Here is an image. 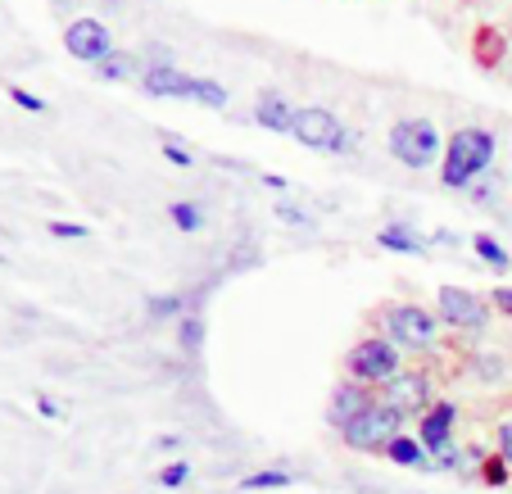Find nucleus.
I'll list each match as a JSON object with an SVG mask.
<instances>
[{
  "label": "nucleus",
  "instance_id": "obj_10",
  "mask_svg": "<svg viewBox=\"0 0 512 494\" xmlns=\"http://www.w3.org/2000/svg\"><path fill=\"white\" fill-rule=\"evenodd\" d=\"M454 422H458V404H449V399H440V404L426 408V417H417V440H422L426 458H440L449 454L454 445Z\"/></svg>",
  "mask_w": 512,
  "mask_h": 494
},
{
  "label": "nucleus",
  "instance_id": "obj_33",
  "mask_svg": "<svg viewBox=\"0 0 512 494\" xmlns=\"http://www.w3.org/2000/svg\"><path fill=\"white\" fill-rule=\"evenodd\" d=\"M182 445H186L182 436H159V440H155V449H159V454H182Z\"/></svg>",
  "mask_w": 512,
  "mask_h": 494
},
{
  "label": "nucleus",
  "instance_id": "obj_7",
  "mask_svg": "<svg viewBox=\"0 0 512 494\" xmlns=\"http://www.w3.org/2000/svg\"><path fill=\"white\" fill-rule=\"evenodd\" d=\"M435 313H440V322H449V327H458V331H476V336L490 327L485 300L463 291V286H440V291H435Z\"/></svg>",
  "mask_w": 512,
  "mask_h": 494
},
{
  "label": "nucleus",
  "instance_id": "obj_15",
  "mask_svg": "<svg viewBox=\"0 0 512 494\" xmlns=\"http://www.w3.org/2000/svg\"><path fill=\"white\" fill-rule=\"evenodd\" d=\"M377 245H381V250H390V254H413V259H422V254H426V241L408 223H386L377 232Z\"/></svg>",
  "mask_w": 512,
  "mask_h": 494
},
{
  "label": "nucleus",
  "instance_id": "obj_24",
  "mask_svg": "<svg viewBox=\"0 0 512 494\" xmlns=\"http://www.w3.org/2000/svg\"><path fill=\"white\" fill-rule=\"evenodd\" d=\"M277 223H286V227H300V232H313V227H318V218H313V214H304L300 204L277 200Z\"/></svg>",
  "mask_w": 512,
  "mask_h": 494
},
{
  "label": "nucleus",
  "instance_id": "obj_25",
  "mask_svg": "<svg viewBox=\"0 0 512 494\" xmlns=\"http://www.w3.org/2000/svg\"><path fill=\"white\" fill-rule=\"evenodd\" d=\"M476 476H481V481H485V485H494V490H499V485H508L512 467H508V463H503V458H499V454H490V458H485V463H481V467H476Z\"/></svg>",
  "mask_w": 512,
  "mask_h": 494
},
{
  "label": "nucleus",
  "instance_id": "obj_6",
  "mask_svg": "<svg viewBox=\"0 0 512 494\" xmlns=\"http://www.w3.org/2000/svg\"><path fill=\"white\" fill-rule=\"evenodd\" d=\"M345 372H349V381H358V386L381 390L404 372V363H399V349L390 345L386 336H368V340H358V345L349 349Z\"/></svg>",
  "mask_w": 512,
  "mask_h": 494
},
{
  "label": "nucleus",
  "instance_id": "obj_16",
  "mask_svg": "<svg viewBox=\"0 0 512 494\" xmlns=\"http://www.w3.org/2000/svg\"><path fill=\"white\" fill-rule=\"evenodd\" d=\"M386 458L395 467H417V472H431V458H426V449H422V440H417V436H399L395 445L386 449Z\"/></svg>",
  "mask_w": 512,
  "mask_h": 494
},
{
  "label": "nucleus",
  "instance_id": "obj_3",
  "mask_svg": "<svg viewBox=\"0 0 512 494\" xmlns=\"http://www.w3.org/2000/svg\"><path fill=\"white\" fill-rule=\"evenodd\" d=\"M390 155L404 168L422 173L435 159H445V136H440V127H435L431 118H399V123L390 127Z\"/></svg>",
  "mask_w": 512,
  "mask_h": 494
},
{
  "label": "nucleus",
  "instance_id": "obj_1",
  "mask_svg": "<svg viewBox=\"0 0 512 494\" xmlns=\"http://www.w3.org/2000/svg\"><path fill=\"white\" fill-rule=\"evenodd\" d=\"M494 164V132L490 127H458L445 141V159H440V186L445 191H463L476 186Z\"/></svg>",
  "mask_w": 512,
  "mask_h": 494
},
{
  "label": "nucleus",
  "instance_id": "obj_36",
  "mask_svg": "<svg viewBox=\"0 0 512 494\" xmlns=\"http://www.w3.org/2000/svg\"><path fill=\"white\" fill-rule=\"evenodd\" d=\"M50 5H55V10H73V0H50Z\"/></svg>",
  "mask_w": 512,
  "mask_h": 494
},
{
  "label": "nucleus",
  "instance_id": "obj_14",
  "mask_svg": "<svg viewBox=\"0 0 512 494\" xmlns=\"http://www.w3.org/2000/svg\"><path fill=\"white\" fill-rule=\"evenodd\" d=\"M96 78L100 82H141L145 78V59L136 50H114L96 64Z\"/></svg>",
  "mask_w": 512,
  "mask_h": 494
},
{
  "label": "nucleus",
  "instance_id": "obj_31",
  "mask_svg": "<svg viewBox=\"0 0 512 494\" xmlns=\"http://www.w3.org/2000/svg\"><path fill=\"white\" fill-rule=\"evenodd\" d=\"M37 413H41V417H50V422H59V417H64V408H59L50 395H37Z\"/></svg>",
  "mask_w": 512,
  "mask_h": 494
},
{
  "label": "nucleus",
  "instance_id": "obj_12",
  "mask_svg": "<svg viewBox=\"0 0 512 494\" xmlns=\"http://www.w3.org/2000/svg\"><path fill=\"white\" fill-rule=\"evenodd\" d=\"M191 87H195V78L182 73V68H173V64L145 68V78H141V91L145 96H155V100H191Z\"/></svg>",
  "mask_w": 512,
  "mask_h": 494
},
{
  "label": "nucleus",
  "instance_id": "obj_2",
  "mask_svg": "<svg viewBox=\"0 0 512 494\" xmlns=\"http://www.w3.org/2000/svg\"><path fill=\"white\" fill-rule=\"evenodd\" d=\"M290 136L309 150H322V155H349L358 146V132H349L345 118L331 114L322 105H304L295 109V123H290Z\"/></svg>",
  "mask_w": 512,
  "mask_h": 494
},
{
  "label": "nucleus",
  "instance_id": "obj_8",
  "mask_svg": "<svg viewBox=\"0 0 512 494\" xmlns=\"http://www.w3.org/2000/svg\"><path fill=\"white\" fill-rule=\"evenodd\" d=\"M377 399L386 408H395L399 417H426V408H431V377L426 372H399L390 386L377 390Z\"/></svg>",
  "mask_w": 512,
  "mask_h": 494
},
{
  "label": "nucleus",
  "instance_id": "obj_34",
  "mask_svg": "<svg viewBox=\"0 0 512 494\" xmlns=\"http://www.w3.org/2000/svg\"><path fill=\"white\" fill-rule=\"evenodd\" d=\"M472 200L476 204H494V182H476L472 186Z\"/></svg>",
  "mask_w": 512,
  "mask_h": 494
},
{
  "label": "nucleus",
  "instance_id": "obj_11",
  "mask_svg": "<svg viewBox=\"0 0 512 494\" xmlns=\"http://www.w3.org/2000/svg\"><path fill=\"white\" fill-rule=\"evenodd\" d=\"M377 404V390H368V386H358V381H340L336 390H331V404H327V422L336 431H345L349 422H354L358 413H363V408H372Z\"/></svg>",
  "mask_w": 512,
  "mask_h": 494
},
{
  "label": "nucleus",
  "instance_id": "obj_19",
  "mask_svg": "<svg viewBox=\"0 0 512 494\" xmlns=\"http://www.w3.org/2000/svg\"><path fill=\"white\" fill-rule=\"evenodd\" d=\"M168 218H173L177 232H200L204 227V209L195 200H173L168 204Z\"/></svg>",
  "mask_w": 512,
  "mask_h": 494
},
{
  "label": "nucleus",
  "instance_id": "obj_32",
  "mask_svg": "<svg viewBox=\"0 0 512 494\" xmlns=\"http://www.w3.org/2000/svg\"><path fill=\"white\" fill-rule=\"evenodd\" d=\"M490 300H494V309L508 313V318H512V286H499V291H494Z\"/></svg>",
  "mask_w": 512,
  "mask_h": 494
},
{
  "label": "nucleus",
  "instance_id": "obj_26",
  "mask_svg": "<svg viewBox=\"0 0 512 494\" xmlns=\"http://www.w3.org/2000/svg\"><path fill=\"white\" fill-rule=\"evenodd\" d=\"M46 232L55 236V241H87L91 227H82V223H64V218H55V223H46Z\"/></svg>",
  "mask_w": 512,
  "mask_h": 494
},
{
  "label": "nucleus",
  "instance_id": "obj_27",
  "mask_svg": "<svg viewBox=\"0 0 512 494\" xmlns=\"http://www.w3.org/2000/svg\"><path fill=\"white\" fill-rule=\"evenodd\" d=\"M186 481H191V463H186V458L182 463H168L164 472H159V485H164V490H182Z\"/></svg>",
  "mask_w": 512,
  "mask_h": 494
},
{
  "label": "nucleus",
  "instance_id": "obj_13",
  "mask_svg": "<svg viewBox=\"0 0 512 494\" xmlns=\"http://www.w3.org/2000/svg\"><path fill=\"white\" fill-rule=\"evenodd\" d=\"M254 123L263 127V132H277V136H290V123H295V109H290V100L281 96V91H263L259 105H254Z\"/></svg>",
  "mask_w": 512,
  "mask_h": 494
},
{
  "label": "nucleus",
  "instance_id": "obj_20",
  "mask_svg": "<svg viewBox=\"0 0 512 494\" xmlns=\"http://www.w3.org/2000/svg\"><path fill=\"white\" fill-rule=\"evenodd\" d=\"M295 476L290 472H281V467H263V472H250L236 490H245V494H254V490H281V485H290Z\"/></svg>",
  "mask_w": 512,
  "mask_h": 494
},
{
  "label": "nucleus",
  "instance_id": "obj_23",
  "mask_svg": "<svg viewBox=\"0 0 512 494\" xmlns=\"http://www.w3.org/2000/svg\"><path fill=\"white\" fill-rule=\"evenodd\" d=\"M177 331H182V336H177V345H182L186 354H200V345H204V318H200V313H186Z\"/></svg>",
  "mask_w": 512,
  "mask_h": 494
},
{
  "label": "nucleus",
  "instance_id": "obj_18",
  "mask_svg": "<svg viewBox=\"0 0 512 494\" xmlns=\"http://www.w3.org/2000/svg\"><path fill=\"white\" fill-rule=\"evenodd\" d=\"M472 250H476V254H481V259H485V268H494V272H508V268H512V254L503 250V245L494 241V236L476 232V236H472Z\"/></svg>",
  "mask_w": 512,
  "mask_h": 494
},
{
  "label": "nucleus",
  "instance_id": "obj_5",
  "mask_svg": "<svg viewBox=\"0 0 512 494\" xmlns=\"http://www.w3.org/2000/svg\"><path fill=\"white\" fill-rule=\"evenodd\" d=\"M404 422H408V417H399L395 408H386L377 399V404L363 408V413H358L354 422L340 431V436H345V445L354 449V454H386V449L404 436Z\"/></svg>",
  "mask_w": 512,
  "mask_h": 494
},
{
  "label": "nucleus",
  "instance_id": "obj_9",
  "mask_svg": "<svg viewBox=\"0 0 512 494\" xmlns=\"http://www.w3.org/2000/svg\"><path fill=\"white\" fill-rule=\"evenodd\" d=\"M64 50H68L73 59H82V64L96 68L100 59L114 55L118 46H114V37H109V28H105L100 19H73V23L64 28Z\"/></svg>",
  "mask_w": 512,
  "mask_h": 494
},
{
  "label": "nucleus",
  "instance_id": "obj_17",
  "mask_svg": "<svg viewBox=\"0 0 512 494\" xmlns=\"http://www.w3.org/2000/svg\"><path fill=\"white\" fill-rule=\"evenodd\" d=\"M186 313H191L186 295H150V300H145V318H150V322H164V318H177V322H182Z\"/></svg>",
  "mask_w": 512,
  "mask_h": 494
},
{
  "label": "nucleus",
  "instance_id": "obj_28",
  "mask_svg": "<svg viewBox=\"0 0 512 494\" xmlns=\"http://www.w3.org/2000/svg\"><path fill=\"white\" fill-rule=\"evenodd\" d=\"M10 100H14V105H19V109H28V114H46V100H41V96H32V91H23V87H10Z\"/></svg>",
  "mask_w": 512,
  "mask_h": 494
},
{
  "label": "nucleus",
  "instance_id": "obj_30",
  "mask_svg": "<svg viewBox=\"0 0 512 494\" xmlns=\"http://www.w3.org/2000/svg\"><path fill=\"white\" fill-rule=\"evenodd\" d=\"M494 454H499L503 463L512 467V417H508V422H503V427H499V449H494Z\"/></svg>",
  "mask_w": 512,
  "mask_h": 494
},
{
  "label": "nucleus",
  "instance_id": "obj_22",
  "mask_svg": "<svg viewBox=\"0 0 512 494\" xmlns=\"http://www.w3.org/2000/svg\"><path fill=\"white\" fill-rule=\"evenodd\" d=\"M467 372H472L476 381H503L508 363H503L499 354H472V359H467Z\"/></svg>",
  "mask_w": 512,
  "mask_h": 494
},
{
  "label": "nucleus",
  "instance_id": "obj_21",
  "mask_svg": "<svg viewBox=\"0 0 512 494\" xmlns=\"http://www.w3.org/2000/svg\"><path fill=\"white\" fill-rule=\"evenodd\" d=\"M191 100L195 105H204V109H227V87L223 82H213V78H195Z\"/></svg>",
  "mask_w": 512,
  "mask_h": 494
},
{
  "label": "nucleus",
  "instance_id": "obj_35",
  "mask_svg": "<svg viewBox=\"0 0 512 494\" xmlns=\"http://www.w3.org/2000/svg\"><path fill=\"white\" fill-rule=\"evenodd\" d=\"M263 186H272V191H290V182L286 177H277V173H263Z\"/></svg>",
  "mask_w": 512,
  "mask_h": 494
},
{
  "label": "nucleus",
  "instance_id": "obj_29",
  "mask_svg": "<svg viewBox=\"0 0 512 494\" xmlns=\"http://www.w3.org/2000/svg\"><path fill=\"white\" fill-rule=\"evenodd\" d=\"M164 159H168V164H177V168H191L195 164V155L186 146H177V141H164Z\"/></svg>",
  "mask_w": 512,
  "mask_h": 494
},
{
  "label": "nucleus",
  "instance_id": "obj_4",
  "mask_svg": "<svg viewBox=\"0 0 512 494\" xmlns=\"http://www.w3.org/2000/svg\"><path fill=\"white\" fill-rule=\"evenodd\" d=\"M381 336L390 340V345L399 349V354H426V349H435V318L422 309V304H390V309H381Z\"/></svg>",
  "mask_w": 512,
  "mask_h": 494
}]
</instances>
